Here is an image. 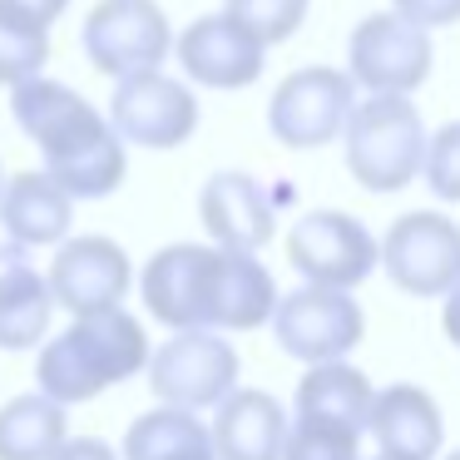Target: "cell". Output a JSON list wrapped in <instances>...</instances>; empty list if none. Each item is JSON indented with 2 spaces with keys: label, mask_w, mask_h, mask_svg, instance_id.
Masks as SVG:
<instances>
[{
  "label": "cell",
  "mask_w": 460,
  "mask_h": 460,
  "mask_svg": "<svg viewBox=\"0 0 460 460\" xmlns=\"http://www.w3.org/2000/svg\"><path fill=\"white\" fill-rule=\"evenodd\" d=\"M11 114L21 134L40 149V164L70 199H110L129 173V144L114 134L84 94L60 80H25L11 90Z\"/></svg>",
  "instance_id": "cell-1"
},
{
  "label": "cell",
  "mask_w": 460,
  "mask_h": 460,
  "mask_svg": "<svg viewBox=\"0 0 460 460\" xmlns=\"http://www.w3.org/2000/svg\"><path fill=\"white\" fill-rule=\"evenodd\" d=\"M149 337H144L139 317L124 307L94 312V317H75L60 337H50L35 361V381L50 401L60 406H80L94 401L100 391L119 386V381L149 371Z\"/></svg>",
  "instance_id": "cell-2"
},
{
  "label": "cell",
  "mask_w": 460,
  "mask_h": 460,
  "mask_svg": "<svg viewBox=\"0 0 460 460\" xmlns=\"http://www.w3.org/2000/svg\"><path fill=\"white\" fill-rule=\"evenodd\" d=\"M341 149H347L351 179L367 193H401L426 173L430 134L411 94H367L351 110Z\"/></svg>",
  "instance_id": "cell-3"
},
{
  "label": "cell",
  "mask_w": 460,
  "mask_h": 460,
  "mask_svg": "<svg viewBox=\"0 0 460 460\" xmlns=\"http://www.w3.org/2000/svg\"><path fill=\"white\" fill-rule=\"evenodd\" d=\"M357 110V80L337 65H302L272 90L268 129L282 149H327L347 134Z\"/></svg>",
  "instance_id": "cell-4"
},
{
  "label": "cell",
  "mask_w": 460,
  "mask_h": 460,
  "mask_svg": "<svg viewBox=\"0 0 460 460\" xmlns=\"http://www.w3.org/2000/svg\"><path fill=\"white\" fill-rule=\"evenodd\" d=\"M84 60L114 84L129 75H149L173 55V31L159 0H100L84 15Z\"/></svg>",
  "instance_id": "cell-5"
},
{
  "label": "cell",
  "mask_w": 460,
  "mask_h": 460,
  "mask_svg": "<svg viewBox=\"0 0 460 460\" xmlns=\"http://www.w3.org/2000/svg\"><path fill=\"white\" fill-rule=\"evenodd\" d=\"M288 262L312 288L351 292L381 268V243L357 213L317 208V213H302L288 228Z\"/></svg>",
  "instance_id": "cell-6"
},
{
  "label": "cell",
  "mask_w": 460,
  "mask_h": 460,
  "mask_svg": "<svg viewBox=\"0 0 460 460\" xmlns=\"http://www.w3.org/2000/svg\"><path fill=\"white\" fill-rule=\"evenodd\" d=\"M238 351L223 341V332H173L149 357V386L159 406L179 411H218L238 391Z\"/></svg>",
  "instance_id": "cell-7"
},
{
  "label": "cell",
  "mask_w": 460,
  "mask_h": 460,
  "mask_svg": "<svg viewBox=\"0 0 460 460\" xmlns=\"http://www.w3.org/2000/svg\"><path fill=\"white\" fill-rule=\"evenodd\" d=\"M381 272L411 297H450L460 288V223L436 208L401 213L381 238Z\"/></svg>",
  "instance_id": "cell-8"
},
{
  "label": "cell",
  "mask_w": 460,
  "mask_h": 460,
  "mask_svg": "<svg viewBox=\"0 0 460 460\" xmlns=\"http://www.w3.org/2000/svg\"><path fill=\"white\" fill-rule=\"evenodd\" d=\"M272 332H278V347L292 361L322 367V361H347V351L367 337V312L351 292L302 282L297 292H288L278 302Z\"/></svg>",
  "instance_id": "cell-9"
},
{
  "label": "cell",
  "mask_w": 460,
  "mask_h": 460,
  "mask_svg": "<svg viewBox=\"0 0 460 460\" xmlns=\"http://www.w3.org/2000/svg\"><path fill=\"white\" fill-rule=\"evenodd\" d=\"M347 65H351L347 75L367 94H411L430 80L436 50H430L426 31L406 25L396 11H376L351 31Z\"/></svg>",
  "instance_id": "cell-10"
},
{
  "label": "cell",
  "mask_w": 460,
  "mask_h": 460,
  "mask_svg": "<svg viewBox=\"0 0 460 460\" xmlns=\"http://www.w3.org/2000/svg\"><path fill=\"white\" fill-rule=\"evenodd\" d=\"M110 124L124 144L139 149H183L199 134V100L189 84L164 70L129 75L110 94Z\"/></svg>",
  "instance_id": "cell-11"
},
{
  "label": "cell",
  "mask_w": 460,
  "mask_h": 460,
  "mask_svg": "<svg viewBox=\"0 0 460 460\" xmlns=\"http://www.w3.org/2000/svg\"><path fill=\"white\" fill-rule=\"evenodd\" d=\"M213 243H169L139 272V297L154 322L169 332H208V292H213Z\"/></svg>",
  "instance_id": "cell-12"
},
{
  "label": "cell",
  "mask_w": 460,
  "mask_h": 460,
  "mask_svg": "<svg viewBox=\"0 0 460 460\" xmlns=\"http://www.w3.org/2000/svg\"><path fill=\"white\" fill-rule=\"evenodd\" d=\"M50 292L55 307L75 312V317H94V312H114L124 307V292L134 282L129 252L104 233H84V238L60 243L50 262Z\"/></svg>",
  "instance_id": "cell-13"
},
{
  "label": "cell",
  "mask_w": 460,
  "mask_h": 460,
  "mask_svg": "<svg viewBox=\"0 0 460 460\" xmlns=\"http://www.w3.org/2000/svg\"><path fill=\"white\" fill-rule=\"evenodd\" d=\"M183 75L203 90H248L258 84L262 65H268V45L252 40L233 15H199L189 31L173 40Z\"/></svg>",
  "instance_id": "cell-14"
},
{
  "label": "cell",
  "mask_w": 460,
  "mask_h": 460,
  "mask_svg": "<svg viewBox=\"0 0 460 460\" xmlns=\"http://www.w3.org/2000/svg\"><path fill=\"white\" fill-rule=\"evenodd\" d=\"M199 218L208 228L213 248H228V252H258L278 233V208H272L268 189L238 169H223L203 183Z\"/></svg>",
  "instance_id": "cell-15"
},
{
  "label": "cell",
  "mask_w": 460,
  "mask_h": 460,
  "mask_svg": "<svg viewBox=\"0 0 460 460\" xmlns=\"http://www.w3.org/2000/svg\"><path fill=\"white\" fill-rule=\"evenodd\" d=\"M367 430L376 436V456L391 460H436L446 446V416L436 396L416 381H391L371 401Z\"/></svg>",
  "instance_id": "cell-16"
},
{
  "label": "cell",
  "mask_w": 460,
  "mask_h": 460,
  "mask_svg": "<svg viewBox=\"0 0 460 460\" xmlns=\"http://www.w3.org/2000/svg\"><path fill=\"white\" fill-rule=\"evenodd\" d=\"M70 223H75V199L45 169L5 179V193H0V233H5L11 252L60 248V243H70Z\"/></svg>",
  "instance_id": "cell-17"
},
{
  "label": "cell",
  "mask_w": 460,
  "mask_h": 460,
  "mask_svg": "<svg viewBox=\"0 0 460 460\" xmlns=\"http://www.w3.org/2000/svg\"><path fill=\"white\" fill-rule=\"evenodd\" d=\"M288 411L272 391L238 386L218 411H213V450L218 460H282L288 446Z\"/></svg>",
  "instance_id": "cell-18"
},
{
  "label": "cell",
  "mask_w": 460,
  "mask_h": 460,
  "mask_svg": "<svg viewBox=\"0 0 460 460\" xmlns=\"http://www.w3.org/2000/svg\"><path fill=\"white\" fill-rule=\"evenodd\" d=\"M278 302V282L258 262V252L218 248L208 292V332H258L262 322H272Z\"/></svg>",
  "instance_id": "cell-19"
},
{
  "label": "cell",
  "mask_w": 460,
  "mask_h": 460,
  "mask_svg": "<svg viewBox=\"0 0 460 460\" xmlns=\"http://www.w3.org/2000/svg\"><path fill=\"white\" fill-rule=\"evenodd\" d=\"M371 401H376V386L367 381L361 367H351V361H322V367H307V376L297 381L292 420H317V426L367 436Z\"/></svg>",
  "instance_id": "cell-20"
},
{
  "label": "cell",
  "mask_w": 460,
  "mask_h": 460,
  "mask_svg": "<svg viewBox=\"0 0 460 460\" xmlns=\"http://www.w3.org/2000/svg\"><path fill=\"white\" fill-rule=\"evenodd\" d=\"M55 317V292L50 278L40 268L21 258V252H5L0 262V351H31L45 341Z\"/></svg>",
  "instance_id": "cell-21"
},
{
  "label": "cell",
  "mask_w": 460,
  "mask_h": 460,
  "mask_svg": "<svg viewBox=\"0 0 460 460\" xmlns=\"http://www.w3.org/2000/svg\"><path fill=\"white\" fill-rule=\"evenodd\" d=\"M119 460H218V450H213V430L193 411L154 406L124 430Z\"/></svg>",
  "instance_id": "cell-22"
},
{
  "label": "cell",
  "mask_w": 460,
  "mask_h": 460,
  "mask_svg": "<svg viewBox=\"0 0 460 460\" xmlns=\"http://www.w3.org/2000/svg\"><path fill=\"white\" fill-rule=\"evenodd\" d=\"M65 440V406L45 391H25L0 406V460H55Z\"/></svg>",
  "instance_id": "cell-23"
},
{
  "label": "cell",
  "mask_w": 460,
  "mask_h": 460,
  "mask_svg": "<svg viewBox=\"0 0 460 460\" xmlns=\"http://www.w3.org/2000/svg\"><path fill=\"white\" fill-rule=\"evenodd\" d=\"M307 5L312 0H223V15H233L252 40H262L272 50V45L292 40L302 31Z\"/></svg>",
  "instance_id": "cell-24"
},
{
  "label": "cell",
  "mask_w": 460,
  "mask_h": 460,
  "mask_svg": "<svg viewBox=\"0 0 460 460\" xmlns=\"http://www.w3.org/2000/svg\"><path fill=\"white\" fill-rule=\"evenodd\" d=\"M45 60H50V31H35L25 21L0 15V84H25L40 80Z\"/></svg>",
  "instance_id": "cell-25"
},
{
  "label": "cell",
  "mask_w": 460,
  "mask_h": 460,
  "mask_svg": "<svg viewBox=\"0 0 460 460\" xmlns=\"http://www.w3.org/2000/svg\"><path fill=\"white\" fill-rule=\"evenodd\" d=\"M282 460H361V436L337 426H317V420H292Z\"/></svg>",
  "instance_id": "cell-26"
},
{
  "label": "cell",
  "mask_w": 460,
  "mask_h": 460,
  "mask_svg": "<svg viewBox=\"0 0 460 460\" xmlns=\"http://www.w3.org/2000/svg\"><path fill=\"white\" fill-rule=\"evenodd\" d=\"M426 189L436 193L440 203H460V119L440 124L430 134V149H426Z\"/></svg>",
  "instance_id": "cell-27"
},
{
  "label": "cell",
  "mask_w": 460,
  "mask_h": 460,
  "mask_svg": "<svg viewBox=\"0 0 460 460\" xmlns=\"http://www.w3.org/2000/svg\"><path fill=\"white\" fill-rule=\"evenodd\" d=\"M391 11L426 35L446 31V25H460V0H391Z\"/></svg>",
  "instance_id": "cell-28"
},
{
  "label": "cell",
  "mask_w": 460,
  "mask_h": 460,
  "mask_svg": "<svg viewBox=\"0 0 460 460\" xmlns=\"http://www.w3.org/2000/svg\"><path fill=\"white\" fill-rule=\"evenodd\" d=\"M65 11H70V0H0V15L25 21V25H35V31H50Z\"/></svg>",
  "instance_id": "cell-29"
},
{
  "label": "cell",
  "mask_w": 460,
  "mask_h": 460,
  "mask_svg": "<svg viewBox=\"0 0 460 460\" xmlns=\"http://www.w3.org/2000/svg\"><path fill=\"white\" fill-rule=\"evenodd\" d=\"M55 460H119V450H114L110 440H100V436H70L60 450H55Z\"/></svg>",
  "instance_id": "cell-30"
},
{
  "label": "cell",
  "mask_w": 460,
  "mask_h": 460,
  "mask_svg": "<svg viewBox=\"0 0 460 460\" xmlns=\"http://www.w3.org/2000/svg\"><path fill=\"white\" fill-rule=\"evenodd\" d=\"M440 327H446V337H450V347L460 351V288L446 297V307H440Z\"/></svg>",
  "instance_id": "cell-31"
},
{
  "label": "cell",
  "mask_w": 460,
  "mask_h": 460,
  "mask_svg": "<svg viewBox=\"0 0 460 460\" xmlns=\"http://www.w3.org/2000/svg\"><path fill=\"white\" fill-rule=\"evenodd\" d=\"M0 193H5V169H0Z\"/></svg>",
  "instance_id": "cell-32"
},
{
  "label": "cell",
  "mask_w": 460,
  "mask_h": 460,
  "mask_svg": "<svg viewBox=\"0 0 460 460\" xmlns=\"http://www.w3.org/2000/svg\"><path fill=\"white\" fill-rule=\"evenodd\" d=\"M446 460H460V450H450V456H446Z\"/></svg>",
  "instance_id": "cell-33"
},
{
  "label": "cell",
  "mask_w": 460,
  "mask_h": 460,
  "mask_svg": "<svg viewBox=\"0 0 460 460\" xmlns=\"http://www.w3.org/2000/svg\"><path fill=\"white\" fill-rule=\"evenodd\" d=\"M371 460H391V456H371Z\"/></svg>",
  "instance_id": "cell-34"
}]
</instances>
